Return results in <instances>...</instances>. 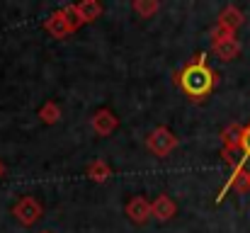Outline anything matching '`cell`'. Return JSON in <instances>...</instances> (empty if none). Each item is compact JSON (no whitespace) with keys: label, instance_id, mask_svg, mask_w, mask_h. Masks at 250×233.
<instances>
[{"label":"cell","instance_id":"1","mask_svg":"<svg viewBox=\"0 0 250 233\" xmlns=\"http://www.w3.org/2000/svg\"><path fill=\"white\" fill-rule=\"evenodd\" d=\"M182 87H185L189 95H204V92L211 87V73L204 68V64L189 66V68L182 73Z\"/></svg>","mask_w":250,"mask_h":233},{"label":"cell","instance_id":"4","mask_svg":"<svg viewBox=\"0 0 250 233\" xmlns=\"http://www.w3.org/2000/svg\"><path fill=\"white\" fill-rule=\"evenodd\" d=\"M114 127H117V117H114L109 109H100V112L95 114V119H92V129H95L100 136L112 134V131H114Z\"/></svg>","mask_w":250,"mask_h":233},{"label":"cell","instance_id":"7","mask_svg":"<svg viewBox=\"0 0 250 233\" xmlns=\"http://www.w3.org/2000/svg\"><path fill=\"white\" fill-rule=\"evenodd\" d=\"M76 12H78L81 22H92V20L102 12V7H100L97 2H83V5H78V7H76Z\"/></svg>","mask_w":250,"mask_h":233},{"label":"cell","instance_id":"8","mask_svg":"<svg viewBox=\"0 0 250 233\" xmlns=\"http://www.w3.org/2000/svg\"><path fill=\"white\" fill-rule=\"evenodd\" d=\"M39 114H42L44 122H56V119H59V109H56V105H46Z\"/></svg>","mask_w":250,"mask_h":233},{"label":"cell","instance_id":"11","mask_svg":"<svg viewBox=\"0 0 250 233\" xmlns=\"http://www.w3.org/2000/svg\"><path fill=\"white\" fill-rule=\"evenodd\" d=\"M44 233H49V231H44Z\"/></svg>","mask_w":250,"mask_h":233},{"label":"cell","instance_id":"6","mask_svg":"<svg viewBox=\"0 0 250 233\" xmlns=\"http://www.w3.org/2000/svg\"><path fill=\"white\" fill-rule=\"evenodd\" d=\"M172 214H175L172 199L166 197V194H161V197L156 199V204H153V216H158V219H170Z\"/></svg>","mask_w":250,"mask_h":233},{"label":"cell","instance_id":"3","mask_svg":"<svg viewBox=\"0 0 250 233\" xmlns=\"http://www.w3.org/2000/svg\"><path fill=\"white\" fill-rule=\"evenodd\" d=\"M175 144H177V139H175L167 129H156V131L151 134V139H148V148L158 155L170 153V151L175 148Z\"/></svg>","mask_w":250,"mask_h":233},{"label":"cell","instance_id":"10","mask_svg":"<svg viewBox=\"0 0 250 233\" xmlns=\"http://www.w3.org/2000/svg\"><path fill=\"white\" fill-rule=\"evenodd\" d=\"M0 175H2V165H0Z\"/></svg>","mask_w":250,"mask_h":233},{"label":"cell","instance_id":"2","mask_svg":"<svg viewBox=\"0 0 250 233\" xmlns=\"http://www.w3.org/2000/svg\"><path fill=\"white\" fill-rule=\"evenodd\" d=\"M15 216H17V221H22L24 226H32L39 216H42V207H39V202L34 199V197H24V199H20L17 204H15Z\"/></svg>","mask_w":250,"mask_h":233},{"label":"cell","instance_id":"5","mask_svg":"<svg viewBox=\"0 0 250 233\" xmlns=\"http://www.w3.org/2000/svg\"><path fill=\"white\" fill-rule=\"evenodd\" d=\"M126 214L134 219V221H139V224H144L151 214H153V207L144 199V197H134L131 202H129V207H126Z\"/></svg>","mask_w":250,"mask_h":233},{"label":"cell","instance_id":"9","mask_svg":"<svg viewBox=\"0 0 250 233\" xmlns=\"http://www.w3.org/2000/svg\"><path fill=\"white\" fill-rule=\"evenodd\" d=\"M243 151L250 155V129L246 131V134H243Z\"/></svg>","mask_w":250,"mask_h":233}]
</instances>
